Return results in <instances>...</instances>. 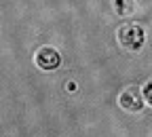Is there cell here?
Listing matches in <instances>:
<instances>
[{
  "instance_id": "cell-4",
  "label": "cell",
  "mask_w": 152,
  "mask_h": 137,
  "mask_svg": "<svg viewBox=\"0 0 152 137\" xmlns=\"http://www.w3.org/2000/svg\"><path fill=\"white\" fill-rule=\"evenodd\" d=\"M142 95H144V101L148 106H152V80H148L144 87H142Z\"/></svg>"
},
{
  "instance_id": "cell-3",
  "label": "cell",
  "mask_w": 152,
  "mask_h": 137,
  "mask_svg": "<svg viewBox=\"0 0 152 137\" xmlns=\"http://www.w3.org/2000/svg\"><path fill=\"white\" fill-rule=\"evenodd\" d=\"M144 95H142V89L137 87H127L121 95H118V106L127 112H140L144 108Z\"/></svg>"
},
{
  "instance_id": "cell-2",
  "label": "cell",
  "mask_w": 152,
  "mask_h": 137,
  "mask_svg": "<svg viewBox=\"0 0 152 137\" xmlns=\"http://www.w3.org/2000/svg\"><path fill=\"white\" fill-rule=\"evenodd\" d=\"M34 63L40 70H47V72L49 70H57L59 63H61V55L53 47H40L36 51V55H34Z\"/></svg>"
},
{
  "instance_id": "cell-5",
  "label": "cell",
  "mask_w": 152,
  "mask_h": 137,
  "mask_svg": "<svg viewBox=\"0 0 152 137\" xmlns=\"http://www.w3.org/2000/svg\"><path fill=\"white\" fill-rule=\"evenodd\" d=\"M129 0H116V13L118 15H125V13H129Z\"/></svg>"
},
{
  "instance_id": "cell-6",
  "label": "cell",
  "mask_w": 152,
  "mask_h": 137,
  "mask_svg": "<svg viewBox=\"0 0 152 137\" xmlns=\"http://www.w3.org/2000/svg\"><path fill=\"white\" fill-rule=\"evenodd\" d=\"M68 91H76V82H68Z\"/></svg>"
},
{
  "instance_id": "cell-1",
  "label": "cell",
  "mask_w": 152,
  "mask_h": 137,
  "mask_svg": "<svg viewBox=\"0 0 152 137\" xmlns=\"http://www.w3.org/2000/svg\"><path fill=\"white\" fill-rule=\"evenodd\" d=\"M116 38H118V44L123 49H127L131 53H137V51H142V47L146 42V32L137 23H125L123 28H118Z\"/></svg>"
}]
</instances>
